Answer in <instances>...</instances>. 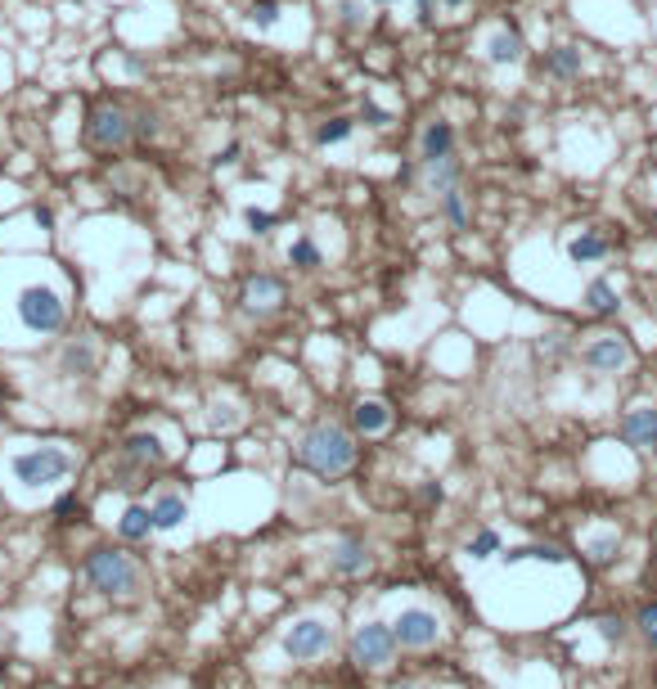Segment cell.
Returning a JSON list of instances; mask_svg holds the SVG:
<instances>
[{
  "instance_id": "obj_44",
  "label": "cell",
  "mask_w": 657,
  "mask_h": 689,
  "mask_svg": "<svg viewBox=\"0 0 657 689\" xmlns=\"http://www.w3.org/2000/svg\"><path fill=\"white\" fill-rule=\"evenodd\" d=\"M648 644H653V649H657V631H648Z\"/></svg>"
},
{
  "instance_id": "obj_33",
  "label": "cell",
  "mask_w": 657,
  "mask_h": 689,
  "mask_svg": "<svg viewBox=\"0 0 657 689\" xmlns=\"http://www.w3.org/2000/svg\"><path fill=\"white\" fill-rule=\"evenodd\" d=\"M243 221H248L252 235H270V226H275V217H270V212H261V208H248V212H243Z\"/></svg>"
},
{
  "instance_id": "obj_32",
  "label": "cell",
  "mask_w": 657,
  "mask_h": 689,
  "mask_svg": "<svg viewBox=\"0 0 657 689\" xmlns=\"http://www.w3.org/2000/svg\"><path fill=\"white\" fill-rule=\"evenodd\" d=\"M495 550H500V536H495L491 527H486V532H477L473 541H468V554H473V559H491Z\"/></svg>"
},
{
  "instance_id": "obj_3",
  "label": "cell",
  "mask_w": 657,
  "mask_h": 689,
  "mask_svg": "<svg viewBox=\"0 0 657 689\" xmlns=\"http://www.w3.org/2000/svg\"><path fill=\"white\" fill-rule=\"evenodd\" d=\"M81 572H86L90 590H99V595L126 599V595H135V590L144 586L140 563H135L131 554H122V550H90L86 563H81Z\"/></svg>"
},
{
  "instance_id": "obj_39",
  "label": "cell",
  "mask_w": 657,
  "mask_h": 689,
  "mask_svg": "<svg viewBox=\"0 0 657 689\" xmlns=\"http://www.w3.org/2000/svg\"><path fill=\"white\" fill-rule=\"evenodd\" d=\"M639 626H644V631H657V604H648L644 613H639Z\"/></svg>"
},
{
  "instance_id": "obj_16",
  "label": "cell",
  "mask_w": 657,
  "mask_h": 689,
  "mask_svg": "<svg viewBox=\"0 0 657 689\" xmlns=\"http://www.w3.org/2000/svg\"><path fill=\"white\" fill-rule=\"evenodd\" d=\"M122 455L126 460H135L140 469H149V464H167V446H162L158 433H131L122 442Z\"/></svg>"
},
{
  "instance_id": "obj_34",
  "label": "cell",
  "mask_w": 657,
  "mask_h": 689,
  "mask_svg": "<svg viewBox=\"0 0 657 689\" xmlns=\"http://www.w3.org/2000/svg\"><path fill=\"white\" fill-rule=\"evenodd\" d=\"M540 352H545V356H563L567 352V329H554V334H545Z\"/></svg>"
},
{
  "instance_id": "obj_37",
  "label": "cell",
  "mask_w": 657,
  "mask_h": 689,
  "mask_svg": "<svg viewBox=\"0 0 657 689\" xmlns=\"http://www.w3.org/2000/svg\"><path fill=\"white\" fill-rule=\"evenodd\" d=\"M360 118H365L369 127H387V109H378V104H365V109H360Z\"/></svg>"
},
{
  "instance_id": "obj_6",
  "label": "cell",
  "mask_w": 657,
  "mask_h": 689,
  "mask_svg": "<svg viewBox=\"0 0 657 689\" xmlns=\"http://www.w3.org/2000/svg\"><path fill=\"white\" fill-rule=\"evenodd\" d=\"M392 653H396V635H392V626H383V622H369L351 635V662H356V667L383 671L387 662H392Z\"/></svg>"
},
{
  "instance_id": "obj_26",
  "label": "cell",
  "mask_w": 657,
  "mask_h": 689,
  "mask_svg": "<svg viewBox=\"0 0 657 689\" xmlns=\"http://www.w3.org/2000/svg\"><path fill=\"white\" fill-rule=\"evenodd\" d=\"M549 73L554 77H581V50L576 46H554L549 50Z\"/></svg>"
},
{
  "instance_id": "obj_35",
  "label": "cell",
  "mask_w": 657,
  "mask_h": 689,
  "mask_svg": "<svg viewBox=\"0 0 657 689\" xmlns=\"http://www.w3.org/2000/svg\"><path fill=\"white\" fill-rule=\"evenodd\" d=\"M594 626H599V635H603V640H621V635H626V626H621V617H599V622H594Z\"/></svg>"
},
{
  "instance_id": "obj_40",
  "label": "cell",
  "mask_w": 657,
  "mask_h": 689,
  "mask_svg": "<svg viewBox=\"0 0 657 689\" xmlns=\"http://www.w3.org/2000/svg\"><path fill=\"white\" fill-rule=\"evenodd\" d=\"M32 217H36V226H41V230H50V226H54V212H50V208H36Z\"/></svg>"
},
{
  "instance_id": "obj_2",
  "label": "cell",
  "mask_w": 657,
  "mask_h": 689,
  "mask_svg": "<svg viewBox=\"0 0 657 689\" xmlns=\"http://www.w3.org/2000/svg\"><path fill=\"white\" fill-rule=\"evenodd\" d=\"M297 464L315 478H342V473L356 464V442H351L347 428L338 424H315L311 433L297 442Z\"/></svg>"
},
{
  "instance_id": "obj_31",
  "label": "cell",
  "mask_w": 657,
  "mask_h": 689,
  "mask_svg": "<svg viewBox=\"0 0 657 689\" xmlns=\"http://www.w3.org/2000/svg\"><path fill=\"white\" fill-rule=\"evenodd\" d=\"M131 122H135V140H158V131H162V118L153 109H140V113H131Z\"/></svg>"
},
{
  "instance_id": "obj_24",
  "label": "cell",
  "mask_w": 657,
  "mask_h": 689,
  "mask_svg": "<svg viewBox=\"0 0 657 689\" xmlns=\"http://www.w3.org/2000/svg\"><path fill=\"white\" fill-rule=\"evenodd\" d=\"M369 19H374V14H369V0H338V23L347 32H365Z\"/></svg>"
},
{
  "instance_id": "obj_27",
  "label": "cell",
  "mask_w": 657,
  "mask_h": 689,
  "mask_svg": "<svg viewBox=\"0 0 657 689\" xmlns=\"http://www.w3.org/2000/svg\"><path fill=\"white\" fill-rule=\"evenodd\" d=\"M351 127H356L351 118H329L320 131H315V145H324V149H329V145H342V140H351Z\"/></svg>"
},
{
  "instance_id": "obj_9",
  "label": "cell",
  "mask_w": 657,
  "mask_h": 689,
  "mask_svg": "<svg viewBox=\"0 0 657 689\" xmlns=\"http://www.w3.org/2000/svg\"><path fill=\"white\" fill-rule=\"evenodd\" d=\"M581 361H585V370H594V374H617L630 365V343L621 334H594L590 343L581 347Z\"/></svg>"
},
{
  "instance_id": "obj_41",
  "label": "cell",
  "mask_w": 657,
  "mask_h": 689,
  "mask_svg": "<svg viewBox=\"0 0 657 689\" xmlns=\"http://www.w3.org/2000/svg\"><path fill=\"white\" fill-rule=\"evenodd\" d=\"M234 158H239V145H225V149H221V154H216V163H225V167H230V163H234Z\"/></svg>"
},
{
  "instance_id": "obj_20",
  "label": "cell",
  "mask_w": 657,
  "mask_h": 689,
  "mask_svg": "<svg viewBox=\"0 0 657 689\" xmlns=\"http://www.w3.org/2000/svg\"><path fill=\"white\" fill-rule=\"evenodd\" d=\"M585 311L590 316H617V307H621V298H617V289H612L608 280H594V284H585Z\"/></svg>"
},
{
  "instance_id": "obj_48",
  "label": "cell",
  "mask_w": 657,
  "mask_h": 689,
  "mask_svg": "<svg viewBox=\"0 0 657 689\" xmlns=\"http://www.w3.org/2000/svg\"><path fill=\"white\" fill-rule=\"evenodd\" d=\"M333 5H338V0H333Z\"/></svg>"
},
{
  "instance_id": "obj_15",
  "label": "cell",
  "mask_w": 657,
  "mask_h": 689,
  "mask_svg": "<svg viewBox=\"0 0 657 689\" xmlns=\"http://www.w3.org/2000/svg\"><path fill=\"white\" fill-rule=\"evenodd\" d=\"M95 365H99V356H95V343H90V338H72L59 356V370L68 374V379H90Z\"/></svg>"
},
{
  "instance_id": "obj_11",
  "label": "cell",
  "mask_w": 657,
  "mask_h": 689,
  "mask_svg": "<svg viewBox=\"0 0 657 689\" xmlns=\"http://www.w3.org/2000/svg\"><path fill=\"white\" fill-rule=\"evenodd\" d=\"M369 545L356 541V536H342V541L329 545V568L338 572V577H360V572H369Z\"/></svg>"
},
{
  "instance_id": "obj_8",
  "label": "cell",
  "mask_w": 657,
  "mask_h": 689,
  "mask_svg": "<svg viewBox=\"0 0 657 689\" xmlns=\"http://www.w3.org/2000/svg\"><path fill=\"white\" fill-rule=\"evenodd\" d=\"M392 635L401 649H428V644H437L441 635V622L437 613H428V608H401L392 622Z\"/></svg>"
},
{
  "instance_id": "obj_45",
  "label": "cell",
  "mask_w": 657,
  "mask_h": 689,
  "mask_svg": "<svg viewBox=\"0 0 657 689\" xmlns=\"http://www.w3.org/2000/svg\"><path fill=\"white\" fill-rule=\"evenodd\" d=\"M450 5H464V0H450Z\"/></svg>"
},
{
  "instance_id": "obj_22",
  "label": "cell",
  "mask_w": 657,
  "mask_h": 689,
  "mask_svg": "<svg viewBox=\"0 0 657 689\" xmlns=\"http://www.w3.org/2000/svg\"><path fill=\"white\" fill-rule=\"evenodd\" d=\"M459 176H464V163H459L455 154H450V158H441V163H432V167H428V190H432V194H446V190H455V185H459Z\"/></svg>"
},
{
  "instance_id": "obj_5",
  "label": "cell",
  "mask_w": 657,
  "mask_h": 689,
  "mask_svg": "<svg viewBox=\"0 0 657 689\" xmlns=\"http://www.w3.org/2000/svg\"><path fill=\"white\" fill-rule=\"evenodd\" d=\"M86 145L95 154H122L126 145H135V122L122 104H99L86 118Z\"/></svg>"
},
{
  "instance_id": "obj_25",
  "label": "cell",
  "mask_w": 657,
  "mask_h": 689,
  "mask_svg": "<svg viewBox=\"0 0 657 689\" xmlns=\"http://www.w3.org/2000/svg\"><path fill=\"white\" fill-rule=\"evenodd\" d=\"M617 550H621V536L617 532H603V536H594V541L585 545V559H590L594 568H608V563L617 559Z\"/></svg>"
},
{
  "instance_id": "obj_10",
  "label": "cell",
  "mask_w": 657,
  "mask_h": 689,
  "mask_svg": "<svg viewBox=\"0 0 657 689\" xmlns=\"http://www.w3.org/2000/svg\"><path fill=\"white\" fill-rule=\"evenodd\" d=\"M243 311L248 316H275V311H284L288 293H284V280H275V275H252L248 284H243Z\"/></svg>"
},
{
  "instance_id": "obj_36",
  "label": "cell",
  "mask_w": 657,
  "mask_h": 689,
  "mask_svg": "<svg viewBox=\"0 0 657 689\" xmlns=\"http://www.w3.org/2000/svg\"><path fill=\"white\" fill-rule=\"evenodd\" d=\"M419 500H423V505H441V500H446V491H441V482H423V487H419Z\"/></svg>"
},
{
  "instance_id": "obj_29",
  "label": "cell",
  "mask_w": 657,
  "mask_h": 689,
  "mask_svg": "<svg viewBox=\"0 0 657 689\" xmlns=\"http://www.w3.org/2000/svg\"><path fill=\"white\" fill-rule=\"evenodd\" d=\"M279 14H284V10H279L275 0H252L248 23H252V28H257V32H270V28H275V23H279Z\"/></svg>"
},
{
  "instance_id": "obj_1",
  "label": "cell",
  "mask_w": 657,
  "mask_h": 689,
  "mask_svg": "<svg viewBox=\"0 0 657 689\" xmlns=\"http://www.w3.org/2000/svg\"><path fill=\"white\" fill-rule=\"evenodd\" d=\"M14 320L27 338H54L68 325V298L50 280H27L14 293Z\"/></svg>"
},
{
  "instance_id": "obj_12",
  "label": "cell",
  "mask_w": 657,
  "mask_h": 689,
  "mask_svg": "<svg viewBox=\"0 0 657 689\" xmlns=\"http://www.w3.org/2000/svg\"><path fill=\"white\" fill-rule=\"evenodd\" d=\"M450 154H455V127H450L446 118H432L428 127H423V136H419V163L432 167V163H441V158H450Z\"/></svg>"
},
{
  "instance_id": "obj_14",
  "label": "cell",
  "mask_w": 657,
  "mask_h": 689,
  "mask_svg": "<svg viewBox=\"0 0 657 689\" xmlns=\"http://www.w3.org/2000/svg\"><path fill=\"white\" fill-rule=\"evenodd\" d=\"M621 437H626L630 446H648V451H653L657 446V410L635 406L626 419H621Z\"/></svg>"
},
{
  "instance_id": "obj_38",
  "label": "cell",
  "mask_w": 657,
  "mask_h": 689,
  "mask_svg": "<svg viewBox=\"0 0 657 689\" xmlns=\"http://www.w3.org/2000/svg\"><path fill=\"white\" fill-rule=\"evenodd\" d=\"M432 19H437V0H419V23L432 28Z\"/></svg>"
},
{
  "instance_id": "obj_30",
  "label": "cell",
  "mask_w": 657,
  "mask_h": 689,
  "mask_svg": "<svg viewBox=\"0 0 657 689\" xmlns=\"http://www.w3.org/2000/svg\"><path fill=\"white\" fill-rule=\"evenodd\" d=\"M509 563H522V559H540V563H563V550L558 545H522V550H509L504 554Z\"/></svg>"
},
{
  "instance_id": "obj_23",
  "label": "cell",
  "mask_w": 657,
  "mask_h": 689,
  "mask_svg": "<svg viewBox=\"0 0 657 689\" xmlns=\"http://www.w3.org/2000/svg\"><path fill=\"white\" fill-rule=\"evenodd\" d=\"M320 262H324V257H320V248H315L311 235H302V239L288 244V266H293V271H315Z\"/></svg>"
},
{
  "instance_id": "obj_13",
  "label": "cell",
  "mask_w": 657,
  "mask_h": 689,
  "mask_svg": "<svg viewBox=\"0 0 657 689\" xmlns=\"http://www.w3.org/2000/svg\"><path fill=\"white\" fill-rule=\"evenodd\" d=\"M522 55H527V46H522L518 28H495L491 37H486V64L513 68V64H522Z\"/></svg>"
},
{
  "instance_id": "obj_18",
  "label": "cell",
  "mask_w": 657,
  "mask_h": 689,
  "mask_svg": "<svg viewBox=\"0 0 657 689\" xmlns=\"http://www.w3.org/2000/svg\"><path fill=\"white\" fill-rule=\"evenodd\" d=\"M153 532H176L180 523L189 518V505H185V496H176V491H167V496H158L153 500Z\"/></svg>"
},
{
  "instance_id": "obj_42",
  "label": "cell",
  "mask_w": 657,
  "mask_h": 689,
  "mask_svg": "<svg viewBox=\"0 0 657 689\" xmlns=\"http://www.w3.org/2000/svg\"><path fill=\"white\" fill-rule=\"evenodd\" d=\"M72 509H77V500H72V496H63V500H59V505H54V514H59V518H63V514H72Z\"/></svg>"
},
{
  "instance_id": "obj_19",
  "label": "cell",
  "mask_w": 657,
  "mask_h": 689,
  "mask_svg": "<svg viewBox=\"0 0 657 689\" xmlns=\"http://www.w3.org/2000/svg\"><path fill=\"white\" fill-rule=\"evenodd\" d=\"M567 257H572L576 266H594L608 257V239H603L599 230H581V235L567 239Z\"/></svg>"
},
{
  "instance_id": "obj_4",
  "label": "cell",
  "mask_w": 657,
  "mask_h": 689,
  "mask_svg": "<svg viewBox=\"0 0 657 689\" xmlns=\"http://www.w3.org/2000/svg\"><path fill=\"white\" fill-rule=\"evenodd\" d=\"M9 469H14V482H23L27 491H45V487L68 482L77 460H72L63 446H27V451H18L14 460H9Z\"/></svg>"
},
{
  "instance_id": "obj_47",
  "label": "cell",
  "mask_w": 657,
  "mask_h": 689,
  "mask_svg": "<svg viewBox=\"0 0 657 689\" xmlns=\"http://www.w3.org/2000/svg\"><path fill=\"white\" fill-rule=\"evenodd\" d=\"M653 455H657V446H653Z\"/></svg>"
},
{
  "instance_id": "obj_21",
  "label": "cell",
  "mask_w": 657,
  "mask_h": 689,
  "mask_svg": "<svg viewBox=\"0 0 657 689\" xmlns=\"http://www.w3.org/2000/svg\"><path fill=\"white\" fill-rule=\"evenodd\" d=\"M117 532H122V541H144L153 532V514L144 505H126L117 518Z\"/></svg>"
},
{
  "instance_id": "obj_17",
  "label": "cell",
  "mask_w": 657,
  "mask_h": 689,
  "mask_svg": "<svg viewBox=\"0 0 657 689\" xmlns=\"http://www.w3.org/2000/svg\"><path fill=\"white\" fill-rule=\"evenodd\" d=\"M351 424H356V433L378 437V433H387V424H392V410H387L383 401L365 397V401H356V410H351Z\"/></svg>"
},
{
  "instance_id": "obj_43",
  "label": "cell",
  "mask_w": 657,
  "mask_h": 689,
  "mask_svg": "<svg viewBox=\"0 0 657 689\" xmlns=\"http://www.w3.org/2000/svg\"><path fill=\"white\" fill-rule=\"evenodd\" d=\"M369 5H401V0H369Z\"/></svg>"
},
{
  "instance_id": "obj_46",
  "label": "cell",
  "mask_w": 657,
  "mask_h": 689,
  "mask_svg": "<svg viewBox=\"0 0 657 689\" xmlns=\"http://www.w3.org/2000/svg\"><path fill=\"white\" fill-rule=\"evenodd\" d=\"M653 226H657V212H653Z\"/></svg>"
},
{
  "instance_id": "obj_28",
  "label": "cell",
  "mask_w": 657,
  "mask_h": 689,
  "mask_svg": "<svg viewBox=\"0 0 657 689\" xmlns=\"http://www.w3.org/2000/svg\"><path fill=\"white\" fill-rule=\"evenodd\" d=\"M441 212H446V221L455 230H468V208H464V194H459V185L441 194Z\"/></svg>"
},
{
  "instance_id": "obj_7",
  "label": "cell",
  "mask_w": 657,
  "mask_h": 689,
  "mask_svg": "<svg viewBox=\"0 0 657 689\" xmlns=\"http://www.w3.org/2000/svg\"><path fill=\"white\" fill-rule=\"evenodd\" d=\"M329 644H333V631L320 617H302V622H293L284 635V653L293 662H315L320 653H329Z\"/></svg>"
}]
</instances>
